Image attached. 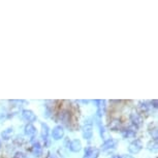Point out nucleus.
<instances>
[{"instance_id":"obj_1","label":"nucleus","mask_w":158,"mask_h":158,"mask_svg":"<svg viewBox=\"0 0 158 158\" xmlns=\"http://www.w3.org/2000/svg\"><path fill=\"white\" fill-rule=\"evenodd\" d=\"M143 149V143L141 139H135L132 143H130L129 147H128V151L130 152L131 154H138Z\"/></svg>"},{"instance_id":"obj_2","label":"nucleus","mask_w":158,"mask_h":158,"mask_svg":"<svg viewBox=\"0 0 158 158\" xmlns=\"http://www.w3.org/2000/svg\"><path fill=\"white\" fill-rule=\"evenodd\" d=\"M83 136L85 139H90L93 136V125L92 123H86L83 127Z\"/></svg>"},{"instance_id":"obj_3","label":"nucleus","mask_w":158,"mask_h":158,"mask_svg":"<svg viewBox=\"0 0 158 158\" xmlns=\"http://www.w3.org/2000/svg\"><path fill=\"white\" fill-rule=\"evenodd\" d=\"M136 129L138 128L135 127L132 125V126L130 127H127V128H123V129H121V133L122 135L124 136V138H135V136L136 135Z\"/></svg>"},{"instance_id":"obj_4","label":"nucleus","mask_w":158,"mask_h":158,"mask_svg":"<svg viewBox=\"0 0 158 158\" xmlns=\"http://www.w3.org/2000/svg\"><path fill=\"white\" fill-rule=\"evenodd\" d=\"M22 117H23L24 120H26L31 124L36 121V119H37L36 115H35L32 111H30V110H24V111L22 112Z\"/></svg>"},{"instance_id":"obj_5","label":"nucleus","mask_w":158,"mask_h":158,"mask_svg":"<svg viewBox=\"0 0 158 158\" xmlns=\"http://www.w3.org/2000/svg\"><path fill=\"white\" fill-rule=\"evenodd\" d=\"M52 136L53 139H56V141H59L64 136V128L61 126V125H58L53 128L52 130Z\"/></svg>"},{"instance_id":"obj_6","label":"nucleus","mask_w":158,"mask_h":158,"mask_svg":"<svg viewBox=\"0 0 158 158\" xmlns=\"http://www.w3.org/2000/svg\"><path fill=\"white\" fill-rule=\"evenodd\" d=\"M99 156V150L94 147H87L85 150L84 158H98Z\"/></svg>"},{"instance_id":"obj_7","label":"nucleus","mask_w":158,"mask_h":158,"mask_svg":"<svg viewBox=\"0 0 158 158\" xmlns=\"http://www.w3.org/2000/svg\"><path fill=\"white\" fill-rule=\"evenodd\" d=\"M117 141L115 139H108L106 142L101 145V150L102 151H108V150H111V149H114L116 146H117Z\"/></svg>"},{"instance_id":"obj_8","label":"nucleus","mask_w":158,"mask_h":158,"mask_svg":"<svg viewBox=\"0 0 158 158\" xmlns=\"http://www.w3.org/2000/svg\"><path fill=\"white\" fill-rule=\"evenodd\" d=\"M130 120L132 122V125L136 128L141 127L142 124H143V118L142 116L138 114V113H132V114L130 115Z\"/></svg>"},{"instance_id":"obj_9","label":"nucleus","mask_w":158,"mask_h":158,"mask_svg":"<svg viewBox=\"0 0 158 158\" xmlns=\"http://www.w3.org/2000/svg\"><path fill=\"white\" fill-rule=\"evenodd\" d=\"M109 127H110V129L113 130V131L121 130L122 129V122H121L120 119L114 118V119H112V120L110 121Z\"/></svg>"},{"instance_id":"obj_10","label":"nucleus","mask_w":158,"mask_h":158,"mask_svg":"<svg viewBox=\"0 0 158 158\" xmlns=\"http://www.w3.org/2000/svg\"><path fill=\"white\" fill-rule=\"evenodd\" d=\"M68 148H69V150L71 152H74V153H77V152H80L82 150V143L80 139H73V141L70 142L69 146H68Z\"/></svg>"},{"instance_id":"obj_11","label":"nucleus","mask_w":158,"mask_h":158,"mask_svg":"<svg viewBox=\"0 0 158 158\" xmlns=\"http://www.w3.org/2000/svg\"><path fill=\"white\" fill-rule=\"evenodd\" d=\"M49 132H50V129H49V126L46 124V123H41V138L44 142H46V145H48V139H49Z\"/></svg>"},{"instance_id":"obj_12","label":"nucleus","mask_w":158,"mask_h":158,"mask_svg":"<svg viewBox=\"0 0 158 158\" xmlns=\"http://www.w3.org/2000/svg\"><path fill=\"white\" fill-rule=\"evenodd\" d=\"M59 119H60L64 124H68L70 121V113L66 111V110H65V111H62L60 113V115H59Z\"/></svg>"},{"instance_id":"obj_13","label":"nucleus","mask_w":158,"mask_h":158,"mask_svg":"<svg viewBox=\"0 0 158 158\" xmlns=\"http://www.w3.org/2000/svg\"><path fill=\"white\" fill-rule=\"evenodd\" d=\"M32 153L37 157H40L43 154V147H41V145L38 142L34 143L33 146H32Z\"/></svg>"},{"instance_id":"obj_14","label":"nucleus","mask_w":158,"mask_h":158,"mask_svg":"<svg viewBox=\"0 0 158 158\" xmlns=\"http://www.w3.org/2000/svg\"><path fill=\"white\" fill-rule=\"evenodd\" d=\"M25 133L28 136H34L36 135V128H35L31 123H28L25 126Z\"/></svg>"},{"instance_id":"obj_15","label":"nucleus","mask_w":158,"mask_h":158,"mask_svg":"<svg viewBox=\"0 0 158 158\" xmlns=\"http://www.w3.org/2000/svg\"><path fill=\"white\" fill-rule=\"evenodd\" d=\"M95 102H96L98 106H97V114L99 117L103 115L104 113V110H106V106H104V103H106V101L104 100H95Z\"/></svg>"},{"instance_id":"obj_16","label":"nucleus","mask_w":158,"mask_h":158,"mask_svg":"<svg viewBox=\"0 0 158 158\" xmlns=\"http://www.w3.org/2000/svg\"><path fill=\"white\" fill-rule=\"evenodd\" d=\"M13 135H14V128L13 127L6 128V129L2 131V133H1L2 139H10L11 136H13Z\"/></svg>"},{"instance_id":"obj_17","label":"nucleus","mask_w":158,"mask_h":158,"mask_svg":"<svg viewBox=\"0 0 158 158\" xmlns=\"http://www.w3.org/2000/svg\"><path fill=\"white\" fill-rule=\"evenodd\" d=\"M148 149L151 151L157 150V141H151L148 143Z\"/></svg>"},{"instance_id":"obj_18","label":"nucleus","mask_w":158,"mask_h":158,"mask_svg":"<svg viewBox=\"0 0 158 158\" xmlns=\"http://www.w3.org/2000/svg\"><path fill=\"white\" fill-rule=\"evenodd\" d=\"M150 135L152 136V139H153V141H157V139H158V133H157V128L156 127H154L153 129H150Z\"/></svg>"},{"instance_id":"obj_19","label":"nucleus","mask_w":158,"mask_h":158,"mask_svg":"<svg viewBox=\"0 0 158 158\" xmlns=\"http://www.w3.org/2000/svg\"><path fill=\"white\" fill-rule=\"evenodd\" d=\"M14 158H26V155L23 153V152H17L16 154H15Z\"/></svg>"},{"instance_id":"obj_20","label":"nucleus","mask_w":158,"mask_h":158,"mask_svg":"<svg viewBox=\"0 0 158 158\" xmlns=\"http://www.w3.org/2000/svg\"><path fill=\"white\" fill-rule=\"evenodd\" d=\"M139 109H141V112L142 113H146L148 111V106L146 103H142L141 106H139Z\"/></svg>"},{"instance_id":"obj_21","label":"nucleus","mask_w":158,"mask_h":158,"mask_svg":"<svg viewBox=\"0 0 158 158\" xmlns=\"http://www.w3.org/2000/svg\"><path fill=\"white\" fill-rule=\"evenodd\" d=\"M152 103H153V108L157 109V100H156V99L152 100V101H151V104H152Z\"/></svg>"},{"instance_id":"obj_22","label":"nucleus","mask_w":158,"mask_h":158,"mask_svg":"<svg viewBox=\"0 0 158 158\" xmlns=\"http://www.w3.org/2000/svg\"><path fill=\"white\" fill-rule=\"evenodd\" d=\"M121 158H133L132 156H130V155H124L123 157H121Z\"/></svg>"},{"instance_id":"obj_23","label":"nucleus","mask_w":158,"mask_h":158,"mask_svg":"<svg viewBox=\"0 0 158 158\" xmlns=\"http://www.w3.org/2000/svg\"><path fill=\"white\" fill-rule=\"evenodd\" d=\"M112 158H121V156H119V155H114Z\"/></svg>"}]
</instances>
